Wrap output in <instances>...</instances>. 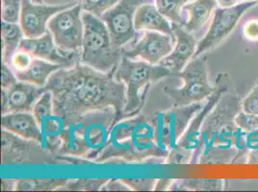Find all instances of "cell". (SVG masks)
<instances>
[{
	"label": "cell",
	"instance_id": "11",
	"mask_svg": "<svg viewBox=\"0 0 258 192\" xmlns=\"http://www.w3.org/2000/svg\"><path fill=\"white\" fill-rule=\"evenodd\" d=\"M256 4V1H242L229 8L217 7L207 32L199 41L194 58L215 49L235 29L243 15Z\"/></svg>",
	"mask_w": 258,
	"mask_h": 192
},
{
	"label": "cell",
	"instance_id": "6",
	"mask_svg": "<svg viewBox=\"0 0 258 192\" xmlns=\"http://www.w3.org/2000/svg\"><path fill=\"white\" fill-rule=\"evenodd\" d=\"M82 20L84 38L80 62L104 73L115 72L123 57L122 48L113 43L107 26L100 18L83 12Z\"/></svg>",
	"mask_w": 258,
	"mask_h": 192
},
{
	"label": "cell",
	"instance_id": "20",
	"mask_svg": "<svg viewBox=\"0 0 258 192\" xmlns=\"http://www.w3.org/2000/svg\"><path fill=\"white\" fill-rule=\"evenodd\" d=\"M217 6L216 0H191L182 8L181 25L192 34L201 32Z\"/></svg>",
	"mask_w": 258,
	"mask_h": 192
},
{
	"label": "cell",
	"instance_id": "7",
	"mask_svg": "<svg viewBox=\"0 0 258 192\" xmlns=\"http://www.w3.org/2000/svg\"><path fill=\"white\" fill-rule=\"evenodd\" d=\"M207 62L205 55L193 58L181 71L175 74L182 80V86H163L164 92L172 101V107H184L203 102L213 93L215 85L209 82Z\"/></svg>",
	"mask_w": 258,
	"mask_h": 192
},
{
	"label": "cell",
	"instance_id": "5",
	"mask_svg": "<svg viewBox=\"0 0 258 192\" xmlns=\"http://www.w3.org/2000/svg\"><path fill=\"white\" fill-rule=\"evenodd\" d=\"M114 75L126 88V104L122 119L140 115L151 85L166 77L174 76L171 69L161 64H151L142 60L135 61L124 56Z\"/></svg>",
	"mask_w": 258,
	"mask_h": 192
},
{
	"label": "cell",
	"instance_id": "37",
	"mask_svg": "<svg viewBox=\"0 0 258 192\" xmlns=\"http://www.w3.org/2000/svg\"><path fill=\"white\" fill-rule=\"evenodd\" d=\"M244 37L249 42L258 41V20H251L247 22L243 28Z\"/></svg>",
	"mask_w": 258,
	"mask_h": 192
},
{
	"label": "cell",
	"instance_id": "1",
	"mask_svg": "<svg viewBox=\"0 0 258 192\" xmlns=\"http://www.w3.org/2000/svg\"><path fill=\"white\" fill-rule=\"evenodd\" d=\"M114 73L98 71L81 62L55 71L44 86L53 96L55 115L67 125L88 113L113 108L117 122L121 120L126 88Z\"/></svg>",
	"mask_w": 258,
	"mask_h": 192
},
{
	"label": "cell",
	"instance_id": "32",
	"mask_svg": "<svg viewBox=\"0 0 258 192\" xmlns=\"http://www.w3.org/2000/svg\"><path fill=\"white\" fill-rule=\"evenodd\" d=\"M33 60H34V57L31 54L19 48L12 57L10 66L13 69H15L16 72L23 71L30 66V64H32Z\"/></svg>",
	"mask_w": 258,
	"mask_h": 192
},
{
	"label": "cell",
	"instance_id": "40",
	"mask_svg": "<svg viewBox=\"0 0 258 192\" xmlns=\"http://www.w3.org/2000/svg\"><path fill=\"white\" fill-rule=\"evenodd\" d=\"M16 183H17V180L3 179V180H1V190H4V191L15 190Z\"/></svg>",
	"mask_w": 258,
	"mask_h": 192
},
{
	"label": "cell",
	"instance_id": "4",
	"mask_svg": "<svg viewBox=\"0 0 258 192\" xmlns=\"http://www.w3.org/2000/svg\"><path fill=\"white\" fill-rule=\"evenodd\" d=\"M117 123L113 108L92 112L67 124L62 134L59 155L95 162L107 144L110 131Z\"/></svg>",
	"mask_w": 258,
	"mask_h": 192
},
{
	"label": "cell",
	"instance_id": "38",
	"mask_svg": "<svg viewBox=\"0 0 258 192\" xmlns=\"http://www.w3.org/2000/svg\"><path fill=\"white\" fill-rule=\"evenodd\" d=\"M101 191H130L128 185L121 180H108L100 188Z\"/></svg>",
	"mask_w": 258,
	"mask_h": 192
},
{
	"label": "cell",
	"instance_id": "29",
	"mask_svg": "<svg viewBox=\"0 0 258 192\" xmlns=\"http://www.w3.org/2000/svg\"><path fill=\"white\" fill-rule=\"evenodd\" d=\"M119 0H78L83 12L93 14L97 18H101L104 13L114 7Z\"/></svg>",
	"mask_w": 258,
	"mask_h": 192
},
{
	"label": "cell",
	"instance_id": "12",
	"mask_svg": "<svg viewBox=\"0 0 258 192\" xmlns=\"http://www.w3.org/2000/svg\"><path fill=\"white\" fill-rule=\"evenodd\" d=\"M146 3H155L154 0H119L100 18L107 26L113 43L119 48L136 42L140 33L134 26L136 11Z\"/></svg>",
	"mask_w": 258,
	"mask_h": 192
},
{
	"label": "cell",
	"instance_id": "21",
	"mask_svg": "<svg viewBox=\"0 0 258 192\" xmlns=\"http://www.w3.org/2000/svg\"><path fill=\"white\" fill-rule=\"evenodd\" d=\"M136 31H156L174 37L172 22L158 10L155 3H146L138 8L134 18Z\"/></svg>",
	"mask_w": 258,
	"mask_h": 192
},
{
	"label": "cell",
	"instance_id": "2",
	"mask_svg": "<svg viewBox=\"0 0 258 192\" xmlns=\"http://www.w3.org/2000/svg\"><path fill=\"white\" fill-rule=\"evenodd\" d=\"M242 101L228 90L205 118L191 164H229L247 159L246 132L235 123Z\"/></svg>",
	"mask_w": 258,
	"mask_h": 192
},
{
	"label": "cell",
	"instance_id": "28",
	"mask_svg": "<svg viewBox=\"0 0 258 192\" xmlns=\"http://www.w3.org/2000/svg\"><path fill=\"white\" fill-rule=\"evenodd\" d=\"M106 179H77L69 180L58 191H97L100 190Z\"/></svg>",
	"mask_w": 258,
	"mask_h": 192
},
{
	"label": "cell",
	"instance_id": "14",
	"mask_svg": "<svg viewBox=\"0 0 258 192\" xmlns=\"http://www.w3.org/2000/svg\"><path fill=\"white\" fill-rule=\"evenodd\" d=\"M174 43L175 37L156 31H145L136 42L122 47V55L131 60L140 59L151 64H159L171 54Z\"/></svg>",
	"mask_w": 258,
	"mask_h": 192
},
{
	"label": "cell",
	"instance_id": "22",
	"mask_svg": "<svg viewBox=\"0 0 258 192\" xmlns=\"http://www.w3.org/2000/svg\"><path fill=\"white\" fill-rule=\"evenodd\" d=\"M61 68L67 67L62 64H53L38 58H34L32 64H30L27 69L23 71H17L15 72V74L19 81L43 87L47 84L49 77L55 71Z\"/></svg>",
	"mask_w": 258,
	"mask_h": 192
},
{
	"label": "cell",
	"instance_id": "31",
	"mask_svg": "<svg viewBox=\"0 0 258 192\" xmlns=\"http://www.w3.org/2000/svg\"><path fill=\"white\" fill-rule=\"evenodd\" d=\"M247 163L258 164V129L252 132H246Z\"/></svg>",
	"mask_w": 258,
	"mask_h": 192
},
{
	"label": "cell",
	"instance_id": "23",
	"mask_svg": "<svg viewBox=\"0 0 258 192\" xmlns=\"http://www.w3.org/2000/svg\"><path fill=\"white\" fill-rule=\"evenodd\" d=\"M23 38H25V36L20 23L1 22L2 62L10 65L12 57L19 49Z\"/></svg>",
	"mask_w": 258,
	"mask_h": 192
},
{
	"label": "cell",
	"instance_id": "26",
	"mask_svg": "<svg viewBox=\"0 0 258 192\" xmlns=\"http://www.w3.org/2000/svg\"><path fill=\"white\" fill-rule=\"evenodd\" d=\"M191 0H154L155 5L162 14L173 23H182V8Z\"/></svg>",
	"mask_w": 258,
	"mask_h": 192
},
{
	"label": "cell",
	"instance_id": "8",
	"mask_svg": "<svg viewBox=\"0 0 258 192\" xmlns=\"http://www.w3.org/2000/svg\"><path fill=\"white\" fill-rule=\"evenodd\" d=\"M230 83L231 79L226 73H220L216 77L215 89L213 93L206 99L205 105L191 120L177 145L170 151L166 159V163L176 165L191 164L194 152L199 144L201 130L205 118L215 108L222 96L230 89Z\"/></svg>",
	"mask_w": 258,
	"mask_h": 192
},
{
	"label": "cell",
	"instance_id": "19",
	"mask_svg": "<svg viewBox=\"0 0 258 192\" xmlns=\"http://www.w3.org/2000/svg\"><path fill=\"white\" fill-rule=\"evenodd\" d=\"M1 127L23 139L37 140L39 142H42L43 139L42 129L33 113L21 112L3 115L1 118Z\"/></svg>",
	"mask_w": 258,
	"mask_h": 192
},
{
	"label": "cell",
	"instance_id": "35",
	"mask_svg": "<svg viewBox=\"0 0 258 192\" xmlns=\"http://www.w3.org/2000/svg\"><path fill=\"white\" fill-rule=\"evenodd\" d=\"M242 111L258 116V81L250 92L242 100Z\"/></svg>",
	"mask_w": 258,
	"mask_h": 192
},
{
	"label": "cell",
	"instance_id": "27",
	"mask_svg": "<svg viewBox=\"0 0 258 192\" xmlns=\"http://www.w3.org/2000/svg\"><path fill=\"white\" fill-rule=\"evenodd\" d=\"M32 113L40 126L43 121H45L47 118L53 116L55 113H54L53 96L51 91L46 90L43 92L42 96L39 98V100L36 102Z\"/></svg>",
	"mask_w": 258,
	"mask_h": 192
},
{
	"label": "cell",
	"instance_id": "9",
	"mask_svg": "<svg viewBox=\"0 0 258 192\" xmlns=\"http://www.w3.org/2000/svg\"><path fill=\"white\" fill-rule=\"evenodd\" d=\"M1 135V163L4 165L66 163L64 156L48 152L37 140L23 139L3 129Z\"/></svg>",
	"mask_w": 258,
	"mask_h": 192
},
{
	"label": "cell",
	"instance_id": "30",
	"mask_svg": "<svg viewBox=\"0 0 258 192\" xmlns=\"http://www.w3.org/2000/svg\"><path fill=\"white\" fill-rule=\"evenodd\" d=\"M22 0H1L2 22L20 23Z\"/></svg>",
	"mask_w": 258,
	"mask_h": 192
},
{
	"label": "cell",
	"instance_id": "33",
	"mask_svg": "<svg viewBox=\"0 0 258 192\" xmlns=\"http://www.w3.org/2000/svg\"><path fill=\"white\" fill-rule=\"evenodd\" d=\"M235 123L243 131L252 132L258 129V116L241 111L235 118Z\"/></svg>",
	"mask_w": 258,
	"mask_h": 192
},
{
	"label": "cell",
	"instance_id": "18",
	"mask_svg": "<svg viewBox=\"0 0 258 192\" xmlns=\"http://www.w3.org/2000/svg\"><path fill=\"white\" fill-rule=\"evenodd\" d=\"M172 26L175 37L174 46L171 54L159 64L171 69L175 76L193 59L199 41L194 34L187 31L182 25L172 22Z\"/></svg>",
	"mask_w": 258,
	"mask_h": 192
},
{
	"label": "cell",
	"instance_id": "34",
	"mask_svg": "<svg viewBox=\"0 0 258 192\" xmlns=\"http://www.w3.org/2000/svg\"><path fill=\"white\" fill-rule=\"evenodd\" d=\"M129 188L134 191H151L154 190L156 179H121Z\"/></svg>",
	"mask_w": 258,
	"mask_h": 192
},
{
	"label": "cell",
	"instance_id": "25",
	"mask_svg": "<svg viewBox=\"0 0 258 192\" xmlns=\"http://www.w3.org/2000/svg\"><path fill=\"white\" fill-rule=\"evenodd\" d=\"M69 181L68 179H22L17 180V191H51L58 190Z\"/></svg>",
	"mask_w": 258,
	"mask_h": 192
},
{
	"label": "cell",
	"instance_id": "36",
	"mask_svg": "<svg viewBox=\"0 0 258 192\" xmlns=\"http://www.w3.org/2000/svg\"><path fill=\"white\" fill-rule=\"evenodd\" d=\"M19 80L16 74L12 71L11 66L2 62L1 65V87L2 89H8L18 83Z\"/></svg>",
	"mask_w": 258,
	"mask_h": 192
},
{
	"label": "cell",
	"instance_id": "16",
	"mask_svg": "<svg viewBox=\"0 0 258 192\" xmlns=\"http://www.w3.org/2000/svg\"><path fill=\"white\" fill-rule=\"evenodd\" d=\"M19 48L29 52L34 58L53 64H62L67 68L80 62L81 51L70 52L61 49L54 42L53 36L49 30L39 38H23Z\"/></svg>",
	"mask_w": 258,
	"mask_h": 192
},
{
	"label": "cell",
	"instance_id": "3",
	"mask_svg": "<svg viewBox=\"0 0 258 192\" xmlns=\"http://www.w3.org/2000/svg\"><path fill=\"white\" fill-rule=\"evenodd\" d=\"M169 153L157 144L151 116L140 114L113 125L107 144L95 162L148 163L153 158L167 159Z\"/></svg>",
	"mask_w": 258,
	"mask_h": 192
},
{
	"label": "cell",
	"instance_id": "41",
	"mask_svg": "<svg viewBox=\"0 0 258 192\" xmlns=\"http://www.w3.org/2000/svg\"><path fill=\"white\" fill-rule=\"evenodd\" d=\"M216 2L221 8H229L238 4V0H216Z\"/></svg>",
	"mask_w": 258,
	"mask_h": 192
},
{
	"label": "cell",
	"instance_id": "42",
	"mask_svg": "<svg viewBox=\"0 0 258 192\" xmlns=\"http://www.w3.org/2000/svg\"><path fill=\"white\" fill-rule=\"evenodd\" d=\"M32 2H34V3H39V4H42V3H43V0H32Z\"/></svg>",
	"mask_w": 258,
	"mask_h": 192
},
{
	"label": "cell",
	"instance_id": "13",
	"mask_svg": "<svg viewBox=\"0 0 258 192\" xmlns=\"http://www.w3.org/2000/svg\"><path fill=\"white\" fill-rule=\"evenodd\" d=\"M83 10L79 4L53 16L47 24L54 42L64 51H81L84 38Z\"/></svg>",
	"mask_w": 258,
	"mask_h": 192
},
{
	"label": "cell",
	"instance_id": "15",
	"mask_svg": "<svg viewBox=\"0 0 258 192\" xmlns=\"http://www.w3.org/2000/svg\"><path fill=\"white\" fill-rule=\"evenodd\" d=\"M73 7L72 3L62 5H44L32 0H22L20 24L25 38H39L48 31L49 20L60 12Z\"/></svg>",
	"mask_w": 258,
	"mask_h": 192
},
{
	"label": "cell",
	"instance_id": "43",
	"mask_svg": "<svg viewBox=\"0 0 258 192\" xmlns=\"http://www.w3.org/2000/svg\"><path fill=\"white\" fill-rule=\"evenodd\" d=\"M239 1H256L258 2V0H239Z\"/></svg>",
	"mask_w": 258,
	"mask_h": 192
},
{
	"label": "cell",
	"instance_id": "39",
	"mask_svg": "<svg viewBox=\"0 0 258 192\" xmlns=\"http://www.w3.org/2000/svg\"><path fill=\"white\" fill-rule=\"evenodd\" d=\"M172 181H173V179H159V180H157V181H156L154 190L155 191L169 190Z\"/></svg>",
	"mask_w": 258,
	"mask_h": 192
},
{
	"label": "cell",
	"instance_id": "10",
	"mask_svg": "<svg viewBox=\"0 0 258 192\" xmlns=\"http://www.w3.org/2000/svg\"><path fill=\"white\" fill-rule=\"evenodd\" d=\"M203 106V103L199 102L184 107H172L153 114L151 119L159 147L168 152L173 149L188 128L191 120Z\"/></svg>",
	"mask_w": 258,
	"mask_h": 192
},
{
	"label": "cell",
	"instance_id": "17",
	"mask_svg": "<svg viewBox=\"0 0 258 192\" xmlns=\"http://www.w3.org/2000/svg\"><path fill=\"white\" fill-rule=\"evenodd\" d=\"M44 91H46L44 86L42 87L22 81H19L8 89H2V116L9 113H32L36 102Z\"/></svg>",
	"mask_w": 258,
	"mask_h": 192
},
{
	"label": "cell",
	"instance_id": "24",
	"mask_svg": "<svg viewBox=\"0 0 258 192\" xmlns=\"http://www.w3.org/2000/svg\"><path fill=\"white\" fill-rule=\"evenodd\" d=\"M225 181L222 179H181L173 180L170 191H218L223 190Z\"/></svg>",
	"mask_w": 258,
	"mask_h": 192
}]
</instances>
